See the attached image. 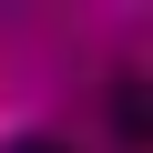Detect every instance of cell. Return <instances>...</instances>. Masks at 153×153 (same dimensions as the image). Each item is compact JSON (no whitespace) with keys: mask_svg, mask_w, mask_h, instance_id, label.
<instances>
[{"mask_svg":"<svg viewBox=\"0 0 153 153\" xmlns=\"http://www.w3.org/2000/svg\"><path fill=\"white\" fill-rule=\"evenodd\" d=\"M112 133H123V143H143V133H153V82H133V71L112 82Z\"/></svg>","mask_w":153,"mask_h":153,"instance_id":"obj_1","label":"cell"},{"mask_svg":"<svg viewBox=\"0 0 153 153\" xmlns=\"http://www.w3.org/2000/svg\"><path fill=\"white\" fill-rule=\"evenodd\" d=\"M21 153H61V143H21Z\"/></svg>","mask_w":153,"mask_h":153,"instance_id":"obj_2","label":"cell"}]
</instances>
